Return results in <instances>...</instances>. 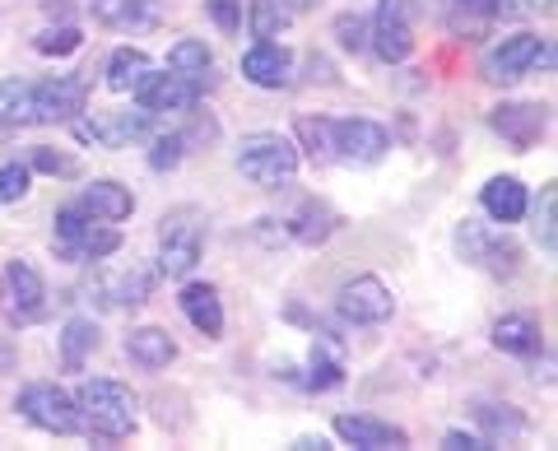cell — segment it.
<instances>
[{
    "instance_id": "cell-36",
    "label": "cell",
    "mask_w": 558,
    "mask_h": 451,
    "mask_svg": "<svg viewBox=\"0 0 558 451\" xmlns=\"http://www.w3.org/2000/svg\"><path fill=\"white\" fill-rule=\"evenodd\" d=\"M344 373H340V358H326L322 350L312 354V377H307V387L312 391H330V387H340Z\"/></svg>"
},
{
    "instance_id": "cell-38",
    "label": "cell",
    "mask_w": 558,
    "mask_h": 451,
    "mask_svg": "<svg viewBox=\"0 0 558 451\" xmlns=\"http://www.w3.org/2000/svg\"><path fill=\"white\" fill-rule=\"evenodd\" d=\"M336 33H340V42H344L349 51L368 47V24H363V20H349V14H344V20L336 24Z\"/></svg>"
},
{
    "instance_id": "cell-4",
    "label": "cell",
    "mask_w": 558,
    "mask_h": 451,
    "mask_svg": "<svg viewBox=\"0 0 558 451\" xmlns=\"http://www.w3.org/2000/svg\"><path fill=\"white\" fill-rule=\"evenodd\" d=\"M238 168H242V178L256 186H284V182H293V172H299V149L275 131H256L238 145Z\"/></svg>"
},
{
    "instance_id": "cell-37",
    "label": "cell",
    "mask_w": 558,
    "mask_h": 451,
    "mask_svg": "<svg viewBox=\"0 0 558 451\" xmlns=\"http://www.w3.org/2000/svg\"><path fill=\"white\" fill-rule=\"evenodd\" d=\"M205 10L215 14V24L223 33H238V24H242V0H205Z\"/></svg>"
},
{
    "instance_id": "cell-10",
    "label": "cell",
    "mask_w": 558,
    "mask_h": 451,
    "mask_svg": "<svg viewBox=\"0 0 558 451\" xmlns=\"http://www.w3.org/2000/svg\"><path fill=\"white\" fill-rule=\"evenodd\" d=\"M149 117L154 112H145V108L140 112H89L75 121V141L94 145V149H121L149 131Z\"/></svg>"
},
{
    "instance_id": "cell-17",
    "label": "cell",
    "mask_w": 558,
    "mask_h": 451,
    "mask_svg": "<svg viewBox=\"0 0 558 451\" xmlns=\"http://www.w3.org/2000/svg\"><path fill=\"white\" fill-rule=\"evenodd\" d=\"M89 10H94V20L102 28L131 33V28H154L159 24L163 0H89Z\"/></svg>"
},
{
    "instance_id": "cell-23",
    "label": "cell",
    "mask_w": 558,
    "mask_h": 451,
    "mask_svg": "<svg viewBox=\"0 0 558 451\" xmlns=\"http://www.w3.org/2000/svg\"><path fill=\"white\" fill-rule=\"evenodd\" d=\"M480 205L488 210V219L517 223L521 215H526V186H521L517 178H494V182L480 191Z\"/></svg>"
},
{
    "instance_id": "cell-5",
    "label": "cell",
    "mask_w": 558,
    "mask_h": 451,
    "mask_svg": "<svg viewBox=\"0 0 558 451\" xmlns=\"http://www.w3.org/2000/svg\"><path fill=\"white\" fill-rule=\"evenodd\" d=\"M14 410H20L33 428L57 432V438H70V432H80L75 395H65L61 387H51V381H33V387H24L20 401H14Z\"/></svg>"
},
{
    "instance_id": "cell-21",
    "label": "cell",
    "mask_w": 558,
    "mask_h": 451,
    "mask_svg": "<svg viewBox=\"0 0 558 451\" xmlns=\"http://www.w3.org/2000/svg\"><path fill=\"white\" fill-rule=\"evenodd\" d=\"M126 354H131V363H140V368L159 373L178 358V344H172V336L159 331V326H140V331L126 336Z\"/></svg>"
},
{
    "instance_id": "cell-34",
    "label": "cell",
    "mask_w": 558,
    "mask_h": 451,
    "mask_svg": "<svg viewBox=\"0 0 558 451\" xmlns=\"http://www.w3.org/2000/svg\"><path fill=\"white\" fill-rule=\"evenodd\" d=\"M28 182H33V172L24 163H5V168H0V205L24 200L28 196Z\"/></svg>"
},
{
    "instance_id": "cell-7",
    "label": "cell",
    "mask_w": 558,
    "mask_h": 451,
    "mask_svg": "<svg viewBox=\"0 0 558 451\" xmlns=\"http://www.w3.org/2000/svg\"><path fill=\"white\" fill-rule=\"evenodd\" d=\"M89 98V80L84 75H57L43 84H24V102H28V121H70L84 112Z\"/></svg>"
},
{
    "instance_id": "cell-25",
    "label": "cell",
    "mask_w": 558,
    "mask_h": 451,
    "mask_svg": "<svg viewBox=\"0 0 558 451\" xmlns=\"http://www.w3.org/2000/svg\"><path fill=\"white\" fill-rule=\"evenodd\" d=\"M98 350V326L89 317H70L65 321V336H61V363L70 373L84 368V358Z\"/></svg>"
},
{
    "instance_id": "cell-11",
    "label": "cell",
    "mask_w": 558,
    "mask_h": 451,
    "mask_svg": "<svg viewBox=\"0 0 558 451\" xmlns=\"http://www.w3.org/2000/svg\"><path fill=\"white\" fill-rule=\"evenodd\" d=\"M340 317L344 321H354V326H381V321H391V312H396V298H391V289L377 280V275H359V280H349L340 289Z\"/></svg>"
},
{
    "instance_id": "cell-39",
    "label": "cell",
    "mask_w": 558,
    "mask_h": 451,
    "mask_svg": "<svg viewBox=\"0 0 558 451\" xmlns=\"http://www.w3.org/2000/svg\"><path fill=\"white\" fill-rule=\"evenodd\" d=\"M33 168H38V172H61V178H70V172H75V159H65V154H51V149H38V154H33Z\"/></svg>"
},
{
    "instance_id": "cell-22",
    "label": "cell",
    "mask_w": 558,
    "mask_h": 451,
    "mask_svg": "<svg viewBox=\"0 0 558 451\" xmlns=\"http://www.w3.org/2000/svg\"><path fill=\"white\" fill-rule=\"evenodd\" d=\"M494 344L502 354L531 358V354H539V321L526 317V312H512V317L494 321Z\"/></svg>"
},
{
    "instance_id": "cell-24",
    "label": "cell",
    "mask_w": 558,
    "mask_h": 451,
    "mask_svg": "<svg viewBox=\"0 0 558 451\" xmlns=\"http://www.w3.org/2000/svg\"><path fill=\"white\" fill-rule=\"evenodd\" d=\"M470 414H475V424L484 428V442H512V438L526 432V414H517L512 405H488V401H480Z\"/></svg>"
},
{
    "instance_id": "cell-16",
    "label": "cell",
    "mask_w": 558,
    "mask_h": 451,
    "mask_svg": "<svg viewBox=\"0 0 558 451\" xmlns=\"http://www.w3.org/2000/svg\"><path fill=\"white\" fill-rule=\"evenodd\" d=\"M289 71H293V57H289V47H279V42H256L247 57H242V75H247L256 89H284L289 84Z\"/></svg>"
},
{
    "instance_id": "cell-30",
    "label": "cell",
    "mask_w": 558,
    "mask_h": 451,
    "mask_svg": "<svg viewBox=\"0 0 558 451\" xmlns=\"http://www.w3.org/2000/svg\"><path fill=\"white\" fill-rule=\"evenodd\" d=\"M293 14L279 5V0H252V14H247V24H252V38L256 42H266V38H279V33L289 28Z\"/></svg>"
},
{
    "instance_id": "cell-26",
    "label": "cell",
    "mask_w": 558,
    "mask_h": 451,
    "mask_svg": "<svg viewBox=\"0 0 558 451\" xmlns=\"http://www.w3.org/2000/svg\"><path fill=\"white\" fill-rule=\"evenodd\" d=\"M149 71V57L140 47H117L112 51V61H108V89L112 94H131L135 89V80Z\"/></svg>"
},
{
    "instance_id": "cell-42",
    "label": "cell",
    "mask_w": 558,
    "mask_h": 451,
    "mask_svg": "<svg viewBox=\"0 0 558 451\" xmlns=\"http://www.w3.org/2000/svg\"><path fill=\"white\" fill-rule=\"evenodd\" d=\"M279 5H284L289 14H307L312 5H317V0H279Z\"/></svg>"
},
{
    "instance_id": "cell-27",
    "label": "cell",
    "mask_w": 558,
    "mask_h": 451,
    "mask_svg": "<svg viewBox=\"0 0 558 451\" xmlns=\"http://www.w3.org/2000/svg\"><path fill=\"white\" fill-rule=\"evenodd\" d=\"M209 65H215V57H209V47L196 42V38H182L178 47L168 51V71L182 75V80H196V84H201Z\"/></svg>"
},
{
    "instance_id": "cell-41",
    "label": "cell",
    "mask_w": 558,
    "mask_h": 451,
    "mask_svg": "<svg viewBox=\"0 0 558 451\" xmlns=\"http://www.w3.org/2000/svg\"><path fill=\"white\" fill-rule=\"evenodd\" d=\"M461 5H465L470 14H498L502 0H461Z\"/></svg>"
},
{
    "instance_id": "cell-14",
    "label": "cell",
    "mask_w": 558,
    "mask_h": 451,
    "mask_svg": "<svg viewBox=\"0 0 558 451\" xmlns=\"http://www.w3.org/2000/svg\"><path fill=\"white\" fill-rule=\"evenodd\" d=\"M461 252H465V261H475V266L494 270V275H512L517 261H521V252L512 247L508 237H488L480 223H470V219H465V229H461Z\"/></svg>"
},
{
    "instance_id": "cell-6",
    "label": "cell",
    "mask_w": 558,
    "mask_h": 451,
    "mask_svg": "<svg viewBox=\"0 0 558 451\" xmlns=\"http://www.w3.org/2000/svg\"><path fill=\"white\" fill-rule=\"evenodd\" d=\"M554 51L545 38H535V33H517V38H502V47H494L484 57V80L488 84H517L526 80L535 65H549Z\"/></svg>"
},
{
    "instance_id": "cell-19",
    "label": "cell",
    "mask_w": 558,
    "mask_h": 451,
    "mask_svg": "<svg viewBox=\"0 0 558 451\" xmlns=\"http://www.w3.org/2000/svg\"><path fill=\"white\" fill-rule=\"evenodd\" d=\"M182 312H186V321L196 326L205 340H219L223 336V303H219V289L215 284H186L182 289Z\"/></svg>"
},
{
    "instance_id": "cell-12",
    "label": "cell",
    "mask_w": 558,
    "mask_h": 451,
    "mask_svg": "<svg viewBox=\"0 0 558 451\" xmlns=\"http://www.w3.org/2000/svg\"><path fill=\"white\" fill-rule=\"evenodd\" d=\"M488 126H494L512 149H531V145L545 141L549 108H539V102H502V108H494V117H488Z\"/></svg>"
},
{
    "instance_id": "cell-40",
    "label": "cell",
    "mask_w": 558,
    "mask_h": 451,
    "mask_svg": "<svg viewBox=\"0 0 558 451\" xmlns=\"http://www.w3.org/2000/svg\"><path fill=\"white\" fill-rule=\"evenodd\" d=\"M484 447H488V442L475 438V432H461V428L447 432V451H484Z\"/></svg>"
},
{
    "instance_id": "cell-18",
    "label": "cell",
    "mask_w": 558,
    "mask_h": 451,
    "mask_svg": "<svg viewBox=\"0 0 558 451\" xmlns=\"http://www.w3.org/2000/svg\"><path fill=\"white\" fill-rule=\"evenodd\" d=\"M5 284H10V298H14V321H38L47 312V284L28 261H10Z\"/></svg>"
},
{
    "instance_id": "cell-20",
    "label": "cell",
    "mask_w": 558,
    "mask_h": 451,
    "mask_svg": "<svg viewBox=\"0 0 558 451\" xmlns=\"http://www.w3.org/2000/svg\"><path fill=\"white\" fill-rule=\"evenodd\" d=\"M75 205H80L84 215L117 223V219H126V215L135 210V196H131V191L121 186V182H108V178H102V182H89V186H84Z\"/></svg>"
},
{
    "instance_id": "cell-29",
    "label": "cell",
    "mask_w": 558,
    "mask_h": 451,
    "mask_svg": "<svg viewBox=\"0 0 558 451\" xmlns=\"http://www.w3.org/2000/svg\"><path fill=\"white\" fill-rule=\"evenodd\" d=\"M330 233H336V215H330L322 200H307L299 210V219H293V237L312 247V242H326Z\"/></svg>"
},
{
    "instance_id": "cell-15",
    "label": "cell",
    "mask_w": 558,
    "mask_h": 451,
    "mask_svg": "<svg viewBox=\"0 0 558 451\" xmlns=\"http://www.w3.org/2000/svg\"><path fill=\"white\" fill-rule=\"evenodd\" d=\"M336 438H344L349 447H363V451H387V447H405V428L396 424H381L373 414H340L336 419Z\"/></svg>"
},
{
    "instance_id": "cell-31",
    "label": "cell",
    "mask_w": 558,
    "mask_h": 451,
    "mask_svg": "<svg viewBox=\"0 0 558 451\" xmlns=\"http://www.w3.org/2000/svg\"><path fill=\"white\" fill-rule=\"evenodd\" d=\"M554 205H558V196H554V186H545L539 191V205H535V242H539V252H558V233H554Z\"/></svg>"
},
{
    "instance_id": "cell-9",
    "label": "cell",
    "mask_w": 558,
    "mask_h": 451,
    "mask_svg": "<svg viewBox=\"0 0 558 451\" xmlns=\"http://www.w3.org/2000/svg\"><path fill=\"white\" fill-rule=\"evenodd\" d=\"M373 51L387 65H400L414 51V0H381L373 20Z\"/></svg>"
},
{
    "instance_id": "cell-32",
    "label": "cell",
    "mask_w": 558,
    "mask_h": 451,
    "mask_svg": "<svg viewBox=\"0 0 558 451\" xmlns=\"http://www.w3.org/2000/svg\"><path fill=\"white\" fill-rule=\"evenodd\" d=\"M299 141L307 145L312 159H336V154H330V121L326 117H303L299 121Z\"/></svg>"
},
{
    "instance_id": "cell-33",
    "label": "cell",
    "mask_w": 558,
    "mask_h": 451,
    "mask_svg": "<svg viewBox=\"0 0 558 451\" xmlns=\"http://www.w3.org/2000/svg\"><path fill=\"white\" fill-rule=\"evenodd\" d=\"M80 28H47V33H38V47L43 57H70V51H80Z\"/></svg>"
},
{
    "instance_id": "cell-13",
    "label": "cell",
    "mask_w": 558,
    "mask_h": 451,
    "mask_svg": "<svg viewBox=\"0 0 558 451\" xmlns=\"http://www.w3.org/2000/svg\"><path fill=\"white\" fill-rule=\"evenodd\" d=\"M135 102L145 112H186L191 102H196V80L145 71V75L135 80Z\"/></svg>"
},
{
    "instance_id": "cell-8",
    "label": "cell",
    "mask_w": 558,
    "mask_h": 451,
    "mask_svg": "<svg viewBox=\"0 0 558 451\" xmlns=\"http://www.w3.org/2000/svg\"><path fill=\"white\" fill-rule=\"evenodd\" d=\"M387 149H391L387 126H377V121H368V117L330 121V154H336V159H344V163H377Z\"/></svg>"
},
{
    "instance_id": "cell-2",
    "label": "cell",
    "mask_w": 558,
    "mask_h": 451,
    "mask_svg": "<svg viewBox=\"0 0 558 451\" xmlns=\"http://www.w3.org/2000/svg\"><path fill=\"white\" fill-rule=\"evenodd\" d=\"M121 247V233L108 229V219L84 215L80 205H61L57 210V252L65 261H102Z\"/></svg>"
},
{
    "instance_id": "cell-1",
    "label": "cell",
    "mask_w": 558,
    "mask_h": 451,
    "mask_svg": "<svg viewBox=\"0 0 558 451\" xmlns=\"http://www.w3.org/2000/svg\"><path fill=\"white\" fill-rule=\"evenodd\" d=\"M75 410H80V428H89V438L121 442L135 432V395L121 381H108V377L80 381Z\"/></svg>"
},
{
    "instance_id": "cell-3",
    "label": "cell",
    "mask_w": 558,
    "mask_h": 451,
    "mask_svg": "<svg viewBox=\"0 0 558 451\" xmlns=\"http://www.w3.org/2000/svg\"><path fill=\"white\" fill-rule=\"evenodd\" d=\"M201 247H205V215L182 205V210L163 215L159 223V270L168 280H182V275L196 270L201 261Z\"/></svg>"
},
{
    "instance_id": "cell-35",
    "label": "cell",
    "mask_w": 558,
    "mask_h": 451,
    "mask_svg": "<svg viewBox=\"0 0 558 451\" xmlns=\"http://www.w3.org/2000/svg\"><path fill=\"white\" fill-rule=\"evenodd\" d=\"M182 149H186V135H163V141H154V149H149V168L154 172H168V168H178L182 163Z\"/></svg>"
},
{
    "instance_id": "cell-28",
    "label": "cell",
    "mask_w": 558,
    "mask_h": 451,
    "mask_svg": "<svg viewBox=\"0 0 558 451\" xmlns=\"http://www.w3.org/2000/svg\"><path fill=\"white\" fill-rule=\"evenodd\" d=\"M154 280H159V275L154 270H145V266H131L126 275H117V280L108 284V293L112 298L108 303H117V307H140L154 293Z\"/></svg>"
}]
</instances>
